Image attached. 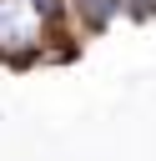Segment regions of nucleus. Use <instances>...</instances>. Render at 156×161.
<instances>
[{"mask_svg": "<svg viewBox=\"0 0 156 161\" xmlns=\"http://www.w3.org/2000/svg\"><path fill=\"white\" fill-rule=\"evenodd\" d=\"M65 5H70V20L81 30H106L121 15V0H65Z\"/></svg>", "mask_w": 156, "mask_h": 161, "instance_id": "1", "label": "nucleus"}, {"mask_svg": "<svg viewBox=\"0 0 156 161\" xmlns=\"http://www.w3.org/2000/svg\"><path fill=\"white\" fill-rule=\"evenodd\" d=\"M121 15H131V20H151V15H156V0H121Z\"/></svg>", "mask_w": 156, "mask_h": 161, "instance_id": "2", "label": "nucleus"}]
</instances>
